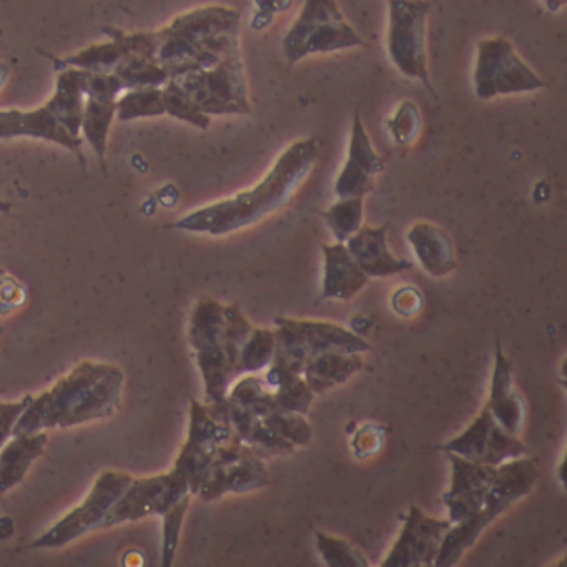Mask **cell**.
<instances>
[{
	"label": "cell",
	"mask_w": 567,
	"mask_h": 567,
	"mask_svg": "<svg viewBox=\"0 0 567 567\" xmlns=\"http://www.w3.org/2000/svg\"><path fill=\"white\" fill-rule=\"evenodd\" d=\"M82 84H84L85 105L81 135L97 157L104 161L109 132L117 111V101L125 89L115 74H95L87 71H82Z\"/></svg>",
	"instance_id": "cell-16"
},
{
	"label": "cell",
	"mask_w": 567,
	"mask_h": 567,
	"mask_svg": "<svg viewBox=\"0 0 567 567\" xmlns=\"http://www.w3.org/2000/svg\"><path fill=\"white\" fill-rule=\"evenodd\" d=\"M368 275L358 267L347 245H323V300H351L367 287Z\"/></svg>",
	"instance_id": "cell-23"
},
{
	"label": "cell",
	"mask_w": 567,
	"mask_h": 567,
	"mask_svg": "<svg viewBox=\"0 0 567 567\" xmlns=\"http://www.w3.org/2000/svg\"><path fill=\"white\" fill-rule=\"evenodd\" d=\"M441 450L489 466H499L506 461L527 456V447L520 443L517 434L499 426L486 404L466 431L441 446Z\"/></svg>",
	"instance_id": "cell-14"
},
{
	"label": "cell",
	"mask_w": 567,
	"mask_h": 567,
	"mask_svg": "<svg viewBox=\"0 0 567 567\" xmlns=\"http://www.w3.org/2000/svg\"><path fill=\"white\" fill-rule=\"evenodd\" d=\"M388 128L398 145L410 147L420 137L421 132V117L416 105L410 101L403 102L393 118L388 121Z\"/></svg>",
	"instance_id": "cell-42"
},
{
	"label": "cell",
	"mask_w": 567,
	"mask_h": 567,
	"mask_svg": "<svg viewBox=\"0 0 567 567\" xmlns=\"http://www.w3.org/2000/svg\"><path fill=\"white\" fill-rule=\"evenodd\" d=\"M317 546L324 563L330 567H368L364 554L353 544L348 543L341 537L327 536L323 533H317Z\"/></svg>",
	"instance_id": "cell-39"
},
{
	"label": "cell",
	"mask_w": 567,
	"mask_h": 567,
	"mask_svg": "<svg viewBox=\"0 0 567 567\" xmlns=\"http://www.w3.org/2000/svg\"><path fill=\"white\" fill-rule=\"evenodd\" d=\"M544 87L546 82L519 58L506 38L497 35L480 41L474 68V92L481 101L536 92Z\"/></svg>",
	"instance_id": "cell-9"
},
{
	"label": "cell",
	"mask_w": 567,
	"mask_h": 567,
	"mask_svg": "<svg viewBox=\"0 0 567 567\" xmlns=\"http://www.w3.org/2000/svg\"><path fill=\"white\" fill-rule=\"evenodd\" d=\"M544 4L550 12H557L560 8H564L566 0H544Z\"/></svg>",
	"instance_id": "cell-47"
},
{
	"label": "cell",
	"mask_w": 567,
	"mask_h": 567,
	"mask_svg": "<svg viewBox=\"0 0 567 567\" xmlns=\"http://www.w3.org/2000/svg\"><path fill=\"white\" fill-rule=\"evenodd\" d=\"M494 517L486 509L473 514L467 519L460 523L451 524L447 533L444 534L443 543H441L440 553H437L434 566L453 567L460 563L461 557L470 550L471 547L480 539L481 534L487 529V526L494 523Z\"/></svg>",
	"instance_id": "cell-30"
},
{
	"label": "cell",
	"mask_w": 567,
	"mask_h": 567,
	"mask_svg": "<svg viewBox=\"0 0 567 567\" xmlns=\"http://www.w3.org/2000/svg\"><path fill=\"white\" fill-rule=\"evenodd\" d=\"M281 48L288 64L293 65L308 55L367 48V42L344 19L337 0H305Z\"/></svg>",
	"instance_id": "cell-4"
},
{
	"label": "cell",
	"mask_w": 567,
	"mask_h": 567,
	"mask_svg": "<svg viewBox=\"0 0 567 567\" xmlns=\"http://www.w3.org/2000/svg\"><path fill=\"white\" fill-rule=\"evenodd\" d=\"M318 154L320 148L315 138L295 142L278 157L264 181L258 182L250 190L198 208L175 221L174 227L177 230L212 237H225L254 227L268 215L290 204L298 188L305 184L317 165Z\"/></svg>",
	"instance_id": "cell-1"
},
{
	"label": "cell",
	"mask_w": 567,
	"mask_h": 567,
	"mask_svg": "<svg viewBox=\"0 0 567 567\" xmlns=\"http://www.w3.org/2000/svg\"><path fill=\"white\" fill-rule=\"evenodd\" d=\"M192 494L182 497L177 504L171 507L164 516V547H162V566L171 567L177 553L178 539H181L182 524L185 514L190 506Z\"/></svg>",
	"instance_id": "cell-41"
},
{
	"label": "cell",
	"mask_w": 567,
	"mask_h": 567,
	"mask_svg": "<svg viewBox=\"0 0 567 567\" xmlns=\"http://www.w3.org/2000/svg\"><path fill=\"white\" fill-rule=\"evenodd\" d=\"M264 380L267 381L268 388L274 391L278 410L307 416L311 403H313L315 393L301 374L290 373V371L280 370V368L270 364Z\"/></svg>",
	"instance_id": "cell-31"
},
{
	"label": "cell",
	"mask_w": 567,
	"mask_h": 567,
	"mask_svg": "<svg viewBox=\"0 0 567 567\" xmlns=\"http://www.w3.org/2000/svg\"><path fill=\"white\" fill-rule=\"evenodd\" d=\"M188 341L204 378L207 403H220L235 381L225 348V305L200 298L192 311Z\"/></svg>",
	"instance_id": "cell-6"
},
{
	"label": "cell",
	"mask_w": 567,
	"mask_h": 567,
	"mask_svg": "<svg viewBox=\"0 0 567 567\" xmlns=\"http://www.w3.org/2000/svg\"><path fill=\"white\" fill-rule=\"evenodd\" d=\"M264 423L295 446H307L311 436H313V431H311L310 423H308L305 414L275 410L264 417Z\"/></svg>",
	"instance_id": "cell-40"
},
{
	"label": "cell",
	"mask_w": 567,
	"mask_h": 567,
	"mask_svg": "<svg viewBox=\"0 0 567 567\" xmlns=\"http://www.w3.org/2000/svg\"><path fill=\"white\" fill-rule=\"evenodd\" d=\"M388 227V224L383 227H361L344 241L351 257L368 278L391 277L413 268L410 260L391 254L386 241Z\"/></svg>",
	"instance_id": "cell-21"
},
{
	"label": "cell",
	"mask_w": 567,
	"mask_h": 567,
	"mask_svg": "<svg viewBox=\"0 0 567 567\" xmlns=\"http://www.w3.org/2000/svg\"><path fill=\"white\" fill-rule=\"evenodd\" d=\"M112 74L122 82L125 91L164 87L171 81L168 72L155 59L141 54L127 55Z\"/></svg>",
	"instance_id": "cell-32"
},
{
	"label": "cell",
	"mask_w": 567,
	"mask_h": 567,
	"mask_svg": "<svg viewBox=\"0 0 567 567\" xmlns=\"http://www.w3.org/2000/svg\"><path fill=\"white\" fill-rule=\"evenodd\" d=\"M381 444H383L381 427H377V424H367L354 437L353 447L357 450L358 456L364 457L377 453Z\"/></svg>",
	"instance_id": "cell-45"
},
{
	"label": "cell",
	"mask_w": 567,
	"mask_h": 567,
	"mask_svg": "<svg viewBox=\"0 0 567 567\" xmlns=\"http://www.w3.org/2000/svg\"><path fill=\"white\" fill-rule=\"evenodd\" d=\"M187 494H190L188 481L174 467L168 473L134 477L131 486L109 511L102 529L127 523V520L144 519L155 514L162 516Z\"/></svg>",
	"instance_id": "cell-13"
},
{
	"label": "cell",
	"mask_w": 567,
	"mask_h": 567,
	"mask_svg": "<svg viewBox=\"0 0 567 567\" xmlns=\"http://www.w3.org/2000/svg\"><path fill=\"white\" fill-rule=\"evenodd\" d=\"M486 406L504 430L513 434H519L523 430L526 408H524L523 398L514 388L513 363L504 357L501 344H497L496 357H494L491 394Z\"/></svg>",
	"instance_id": "cell-22"
},
{
	"label": "cell",
	"mask_w": 567,
	"mask_h": 567,
	"mask_svg": "<svg viewBox=\"0 0 567 567\" xmlns=\"http://www.w3.org/2000/svg\"><path fill=\"white\" fill-rule=\"evenodd\" d=\"M32 396L22 398L12 403L0 401V447L4 446L12 436H14V427L18 424L19 417L24 413L25 408L31 404Z\"/></svg>",
	"instance_id": "cell-43"
},
{
	"label": "cell",
	"mask_w": 567,
	"mask_h": 567,
	"mask_svg": "<svg viewBox=\"0 0 567 567\" xmlns=\"http://www.w3.org/2000/svg\"><path fill=\"white\" fill-rule=\"evenodd\" d=\"M446 454L453 466V476L443 503L447 507V519L454 524L483 509L497 466L474 463L453 453Z\"/></svg>",
	"instance_id": "cell-17"
},
{
	"label": "cell",
	"mask_w": 567,
	"mask_h": 567,
	"mask_svg": "<svg viewBox=\"0 0 567 567\" xmlns=\"http://www.w3.org/2000/svg\"><path fill=\"white\" fill-rule=\"evenodd\" d=\"M48 430L12 436L0 447V494L9 493L28 476L35 460L44 454Z\"/></svg>",
	"instance_id": "cell-26"
},
{
	"label": "cell",
	"mask_w": 567,
	"mask_h": 567,
	"mask_svg": "<svg viewBox=\"0 0 567 567\" xmlns=\"http://www.w3.org/2000/svg\"><path fill=\"white\" fill-rule=\"evenodd\" d=\"M162 97H164L165 115H171V117L194 125L202 131L210 127V115L204 114L174 79H171L162 87Z\"/></svg>",
	"instance_id": "cell-37"
},
{
	"label": "cell",
	"mask_w": 567,
	"mask_h": 567,
	"mask_svg": "<svg viewBox=\"0 0 567 567\" xmlns=\"http://www.w3.org/2000/svg\"><path fill=\"white\" fill-rule=\"evenodd\" d=\"M165 115L162 87L132 89L122 92L117 101L115 117L121 122L137 121Z\"/></svg>",
	"instance_id": "cell-34"
},
{
	"label": "cell",
	"mask_w": 567,
	"mask_h": 567,
	"mask_svg": "<svg viewBox=\"0 0 567 567\" xmlns=\"http://www.w3.org/2000/svg\"><path fill=\"white\" fill-rule=\"evenodd\" d=\"M9 74H11L9 65L4 64V62H0V89L4 87L6 82H8Z\"/></svg>",
	"instance_id": "cell-46"
},
{
	"label": "cell",
	"mask_w": 567,
	"mask_h": 567,
	"mask_svg": "<svg viewBox=\"0 0 567 567\" xmlns=\"http://www.w3.org/2000/svg\"><path fill=\"white\" fill-rule=\"evenodd\" d=\"M132 481H134V476L125 471H104L95 480L84 503L65 514L51 529L45 530L41 537L34 540L32 547L54 549V547L68 546L69 543L87 536L92 530L102 529L109 511L131 486Z\"/></svg>",
	"instance_id": "cell-10"
},
{
	"label": "cell",
	"mask_w": 567,
	"mask_h": 567,
	"mask_svg": "<svg viewBox=\"0 0 567 567\" xmlns=\"http://www.w3.org/2000/svg\"><path fill=\"white\" fill-rule=\"evenodd\" d=\"M11 208L12 204H8V202L0 200V212H2V214H6V212L11 210Z\"/></svg>",
	"instance_id": "cell-48"
},
{
	"label": "cell",
	"mask_w": 567,
	"mask_h": 567,
	"mask_svg": "<svg viewBox=\"0 0 567 567\" xmlns=\"http://www.w3.org/2000/svg\"><path fill=\"white\" fill-rule=\"evenodd\" d=\"M224 403L227 406L228 420H230L238 440L247 444L261 460L293 453L297 446L281 437L280 434L275 433L257 414L231 403L227 398H225Z\"/></svg>",
	"instance_id": "cell-27"
},
{
	"label": "cell",
	"mask_w": 567,
	"mask_h": 567,
	"mask_svg": "<svg viewBox=\"0 0 567 567\" xmlns=\"http://www.w3.org/2000/svg\"><path fill=\"white\" fill-rule=\"evenodd\" d=\"M450 519L427 516L417 506H411L403 529L383 560V567L434 566Z\"/></svg>",
	"instance_id": "cell-15"
},
{
	"label": "cell",
	"mask_w": 567,
	"mask_h": 567,
	"mask_svg": "<svg viewBox=\"0 0 567 567\" xmlns=\"http://www.w3.org/2000/svg\"><path fill=\"white\" fill-rule=\"evenodd\" d=\"M182 91L207 115L251 114L247 72L240 44L231 48L214 68L175 78Z\"/></svg>",
	"instance_id": "cell-5"
},
{
	"label": "cell",
	"mask_w": 567,
	"mask_h": 567,
	"mask_svg": "<svg viewBox=\"0 0 567 567\" xmlns=\"http://www.w3.org/2000/svg\"><path fill=\"white\" fill-rule=\"evenodd\" d=\"M274 333L275 353L271 364L295 374L303 373L307 361L324 351L364 353L371 350L367 340L328 321L280 317L275 320Z\"/></svg>",
	"instance_id": "cell-3"
},
{
	"label": "cell",
	"mask_w": 567,
	"mask_h": 567,
	"mask_svg": "<svg viewBox=\"0 0 567 567\" xmlns=\"http://www.w3.org/2000/svg\"><path fill=\"white\" fill-rule=\"evenodd\" d=\"M323 218L338 244H344L363 227V198H338L337 204L324 212Z\"/></svg>",
	"instance_id": "cell-36"
},
{
	"label": "cell",
	"mask_w": 567,
	"mask_h": 567,
	"mask_svg": "<svg viewBox=\"0 0 567 567\" xmlns=\"http://www.w3.org/2000/svg\"><path fill=\"white\" fill-rule=\"evenodd\" d=\"M125 374L112 364L107 374L101 378L82 398L81 403L61 421L59 427H74L91 421L112 416L121 406Z\"/></svg>",
	"instance_id": "cell-25"
},
{
	"label": "cell",
	"mask_w": 567,
	"mask_h": 567,
	"mask_svg": "<svg viewBox=\"0 0 567 567\" xmlns=\"http://www.w3.org/2000/svg\"><path fill=\"white\" fill-rule=\"evenodd\" d=\"M391 305H393V310L396 311L398 315L404 318H411L420 313L421 308H423V298H421V293L416 288L403 287L394 291L393 298H391Z\"/></svg>",
	"instance_id": "cell-44"
},
{
	"label": "cell",
	"mask_w": 567,
	"mask_h": 567,
	"mask_svg": "<svg viewBox=\"0 0 567 567\" xmlns=\"http://www.w3.org/2000/svg\"><path fill=\"white\" fill-rule=\"evenodd\" d=\"M241 16L237 9L207 6L177 16L155 32V61L171 79L214 68L240 44Z\"/></svg>",
	"instance_id": "cell-2"
},
{
	"label": "cell",
	"mask_w": 567,
	"mask_h": 567,
	"mask_svg": "<svg viewBox=\"0 0 567 567\" xmlns=\"http://www.w3.org/2000/svg\"><path fill=\"white\" fill-rule=\"evenodd\" d=\"M361 368H363V360L360 353L324 351L307 361L301 377L315 394H321L331 388L347 383Z\"/></svg>",
	"instance_id": "cell-28"
},
{
	"label": "cell",
	"mask_w": 567,
	"mask_h": 567,
	"mask_svg": "<svg viewBox=\"0 0 567 567\" xmlns=\"http://www.w3.org/2000/svg\"><path fill=\"white\" fill-rule=\"evenodd\" d=\"M275 333L268 328H254L241 350L237 364V378L241 374L260 373L274 361Z\"/></svg>",
	"instance_id": "cell-35"
},
{
	"label": "cell",
	"mask_w": 567,
	"mask_h": 567,
	"mask_svg": "<svg viewBox=\"0 0 567 567\" xmlns=\"http://www.w3.org/2000/svg\"><path fill=\"white\" fill-rule=\"evenodd\" d=\"M251 331L254 327L241 313L238 305H225V348H227L228 363L235 378H237L238 358Z\"/></svg>",
	"instance_id": "cell-38"
},
{
	"label": "cell",
	"mask_w": 567,
	"mask_h": 567,
	"mask_svg": "<svg viewBox=\"0 0 567 567\" xmlns=\"http://www.w3.org/2000/svg\"><path fill=\"white\" fill-rule=\"evenodd\" d=\"M388 55L394 68L410 79L420 81L433 92L427 71L426 21L427 0H388Z\"/></svg>",
	"instance_id": "cell-8"
},
{
	"label": "cell",
	"mask_w": 567,
	"mask_h": 567,
	"mask_svg": "<svg viewBox=\"0 0 567 567\" xmlns=\"http://www.w3.org/2000/svg\"><path fill=\"white\" fill-rule=\"evenodd\" d=\"M18 137L38 138V141L62 145L84 162V155H82L84 138L72 135L55 117L48 102L34 111H19V109L0 111V141Z\"/></svg>",
	"instance_id": "cell-19"
},
{
	"label": "cell",
	"mask_w": 567,
	"mask_h": 567,
	"mask_svg": "<svg viewBox=\"0 0 567 567\" xmlns=\"http://www.w3.org/2000/svg\"><path fill=\"white\" fill-rule=\"evenodd\" d=\"M268 484L270 474L265 460L235 436L215 454L197 494L204 501H215L228 493H251Z\"/></svg>",
	"instance_id": "cell-12"
},
{
	"label": "cell",
	"mask_w": 567,
	"mask_h": 567,
	"mask_svg": "<svg viewBox=\"0 0 567 567\" xmlns=\"http://www.w3.org/2000/svg\"><path fill=\"white\" fill-rule=\"evenodd\" d=\"M384 171V162L371 144L370 135L364 131L360 112L354 114L351 128L350 147L343 171L334 182V195L338 198H354L371 194L374 181Z\"/></svg>",
	"instance_id": "cell-18"
},
{
	"label": "cell",
	"mask_w": 567,
	"mask_h": 567,
	"mask_svg": "<svg viewBox=\"0 0 567 567\" xmlns=\"http://www.w3.org/2000/svg\"><path fill=\"white\" fill-rule=\"evenodd\" d=\"M112 364L95 363L85 360L79 363L68 377L59 380L51 390L39 396H32L31 404L25 408L14 427L18 434L35 433V431L59 427L61 421L81 403L89 390L101 380Z\"/></svg>",
	"instance_id": "cell-11"
},
{
	"label": "cell",
	"mask_w": 567,
	"mask_h": 567,
	"mask_svg": "<svg viewBox=\"0 0 567 567\" xmlns=\"http://www.w3.org/2000/svg\"><path fill=\"white\" fill-rule=\"evenodd\" d=\"M408 241L423 270L434 278H443L456 270V254L450 234L437 225L420 221L408 231Z\"/></svg>",
	"instance_id": "cell-24"
},
{
	"label": "cell",
	"mask_w": 567,
	"mask_h": 567,
	"mask_svg": "<svg viewBox=\"0 0 567 567\" xmlns=\"http://www.w3.org/2000/svg\"><path fill=\"white\" fill-rule=\"evenodd\" d=\"M537 480H539V467L530 457L520 456L499 464L484 499L483 509L496 519L517 501L529 496Z\"/></svg>",
	"instance_id": "cell-20"
},
{
	"label": "cell",
	"mask_w": 567,
	"mask_h": 567,
	"mask_svg": "<svg viewBox=\"0 0 567 567\" xmlns=\"http://www.w3.org/2000/svg\"><path fill=\"white\" fill-rule=\"evenodd\" d=\"M48 104L55 117L75 137H82L81 125L84 115L85 94L81 69L65 68L59 71L54 95Z\"/></svg>",
	"instance_id": "cell-29"
},
{
	"label": "cell",
	"mask_w": 567,
	"mask_h": 567,
	"mask_svg": "<svg viewBox=\"0 0 567 567\" xmlns=\"http://www.w3.org/2000/svg\"><path fill=\"white\" fill-rule=\"evenodd\" d=\"M235 436L224 401L202 404L192 400L188 437L174 466L188 481L192 496L198 493L217 451Z\"/></svg>",
	"instance_id": "cell-7"
},
{
	"label": "cell",
	"mask_w": 567,
	"mask_h": 567,
	"mask_svg": "<svg viewBox=\"0 0 567 567\" xmlns=\"http://www.w3.org/2000/svg\"><path fill=\"white\" fill-rule=\"evenodd\" d=\"M227 400L245 410L251 411L258 417L264 420L271 411L278 410L275 403L274 391L268 388L267 381L257 374H247V377L231 384L228 390Z\"/></svg>",
	"instance_id": "cell-33"
}]
</instances>
